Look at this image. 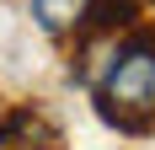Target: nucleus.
<instances>
[{"instance_id": "obj_1", "label": "nucleus", "mask_w": 155, "mask_h": 150, "mask_svg": "<svg viewBox=\"0 0 155 150\" xmlns=\"http://www.w3.org/2000/svg\"><path fill=\"white\" fill-rule=\"evenodd\" d=\"M102 118L128 134H144L155 123V38L150 32L112 43L107 70H102Z\"/></svg>"}, {"instance_id": "obj_2", "label": "nucleus", "mask_w": 155, "mask_h": 150, "mask_svg": "<svg viewBox=\"0 0 155 150\" xmlns=\"http://www.w3.org/2000/svg\"><path fill=\"white\" fill-rule=\"evenodd\" d=\"M86 11H91V0H32V16L48 38H75L86 27Z\"/></svg>"}, {"instance_id": "obj_4", "label": "nucleus", "mask_w": 155, "mask_h": 150, "mask_svg": "<svg viewBox=\"0 0 155 150\" xmlns=\"http://www.w3.org/2000/svg\"><path fill=\"white\" fill-rule=\"evenodd\" d=\"M0 123H5V113H0Z\"/></svg>"}, {"instance_id": "obj_3", "label": "nucleus", "mask_w": 155, "mask_h": 150, "mask_svg": "<svg viewBox=\"0 0 155 150\" xmlns=\"http://www.w3.org/2000/svg\"><path fill=\"white\" fill-rule=\"evenodd\" d=\"M139 0H91V11H86V27H96V32H118V27H134L139 22Z\"/></svg>"}]
</instances>
